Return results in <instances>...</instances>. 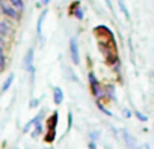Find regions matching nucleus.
<instances>
[{
  "label": "nucleus",
  "instance_id": "1",
  "mask_svg": "<svg viewBox=\"0 0 154 149\" xmlns=\"http://www.w3.org/2000/svg\"><path fill=\"white\" fill-rule=\"evenodd\" d=\"M88 80H89V88H91V92H92V95L95 97V100H97V101L103 100V98H104V88L100 85V82L97 80L95 74H94L92 71L88 74Z\"/></svg>",
  "mask_w": 154,
  "mask_h": 149
},
{
  "label": "nucleus",
  "instance_id": "2",
  "mask_svg": "<svg viewBox=\"0 0 154 149\" xmlns=\"http://www.w3.org/2000/svg\"><path fill=\"white\" fill-rule=\"evenodd\" d=\"M0 11H2V15H5L8 18H12L17 21L21 18V14L9 3V0H0Z\"/></svg>",
  "mask_w": 154,
  "mask_h": 149
},
{
  "label": "nucleus",
  "instance_id": "3",
  "mask_svg": "<svg viewBox=\"0 0 154 149\" xmlns=\"http://www.w3.org/2000/svg\"><path fill=\"white\" fill-rule=\"evenodd\" d=\"M23 68L30 72V82H33V76H35V68H33V48H29L27 53L24 54V57H23Z\"/></svg>",
  "mask_w": 154,
  "mask_h": 149
},
{
  "label": "nucleus",
  "instance_id": "4",
  "mask_svg": "<svg viewBox=\"0 0 154 149\" xmlns=\"http://www.w3.org/2000/svg\"><path fill=\"white\" fill-rule=\"evenodd\" d=\"M69 56L72 60V65H80V54H79V44L77 39L72 36L69 38Z\"/></svg>",
  "mask_w": 154,
  "mask_h": 149
},
{
  "label": "nucleus",
  "instance_id": "5",
  "mask_svg": "<svg viewBox=\"0 0 154 149\" xmlns=\"http://www.w3.org/2000/svg\"><path fill=\"white\" fill-rule=\"evenodd\" d=\"M119 133H121V137H122V140H124V143H125V146H127L128 149H140L139 145H137V142H136V139H134L127 130L122 128Z\"/></svg>",
  "mask_w": 154,
  "mask_h": 149
},
{
  "label": "nucleus",
  "instance_id": "6",
  "mask_svg": "<svg viewBox=\"0 0 154 149\" xmlns=\"http://www.w3.org/2000/svg\"><path fill=\"white\" fill-rule=\"evenodd\" d=\"M69 14H71L72 17H75L77 20H83V18H85V11L82 9L80 2H74V3L69 6Z\"/></svg>",
  "mask_w": 154,
  "mask_h": 149
},
{
  "label": "nucleus",
  "instance_id": "7",
  "mask_svg": "<svg viewBox=\"0 0 154 149\" xmlns=\"http://www.w3.org/2000/svg\"><path fill=\"white\" fill-rule=\"evenodd\" d=\"M57 119H59L57 112H53L51 116H48V119H47V130H56L57 128Z\"/></svg>",
  "mask_w": 154,
  "mask_h": 149
},
{
  "label": "nucleus",
  "instance_id": "8",
  "mask_svg": "<svg viewBox=\"0 0 154 149\" xmlns=\"http://www.w3.org/2000/svg\"><path fill=\"white\" fill-rule=\"evenodd\" d=\"M45 15H47V9H44V11L39 14L38 21H36V33H38V36H39V38L42 36V21H44Z\"/></svg>",
  "mask_w": 154,
  "mask_h": 149
},
{
  "label": "nucleus",
  "instance_id": "9",
  "mask_svg": "<svg viewBox=\"0 0 154 149\" xmlns=\"http://www.w3.org/2000/svg\"><path fill=\"white\" fill-rule=\"evenodd\" d=\"M104 97H106V98H109L110 101H116L115 86H112V85H107V86H104Z\"/></svg>",
  "mask_w": 154,
  "mask_h": 149
},
{
  "label": "nucleus",
  "instance_id": "10",
  "mask_svg": "<svg viewBox=\"0 0 154 149\" xmlns=\"http://www.w3.org/2000/svg\"><path fill=\"white\" fill-rule=\"evenodd\" d=\"M53 101L57 106L62 104V101H63V92H62L60 88H53Z\"/></svg>",
  "mask_w": 154,
  "mask_h": 149
},
{
  "label": "nucleus",
  "instance_id": "11",
  "mask_svg": "<svg viewBox=\"0 0 154 149\" xmlns=\"http://www.w3.org/2000/svg\"><path fill=\"white\" fill-rule=\"evenodd\" d=\"M11 32H12V29H11V24L9 23L0 21V35H2L3 38H6V36L11 35Z\"/></svg>",
  "mask_w": 154,
  "mask_h": 149
},
{
  "label": "nucleus",
  "instance_id": "12",
  "mask_svg": "<svg viewBox=\"0 0 154 149\" xmlns=\"http://www.w3.org/2000/svg\"><path fill=\"white\" fill-rule=\"evenodd\" d=\"M14 80H15V76H14V74H11V76H8V79H6V80L3 82V86H2V91H0V92H2V94H5L6 91H9V88L12 86Z\"/></svg>",
  "mask_w": 154,
  "mask_h": 149
},
{
  "label": "nucleus",
  "instance_id": "13",
  "mask_svg": "<svg viewBox=\"0 0 154 149\" xmlns=\"http://www.w3.org/2000/svg\"><path fill=\"white\" fill-rule=\"evenodd\" d=\"M9 3H11L20 14L24 11V2H23V0H9Z\"/></svg>",
  "mask_w": 154,
  "mask_h": 149
},
{
  "label": "nucleus",
  "instance_id": "14",
  "mask_svg": "<svg viewBox=\"0 0 154 149\" xmlns=\"http://www.w3.org/2000/svg\"><path fill=\"white\" fill-rule=\"evenodd\" d=\"M118 8H119V11L124 14V17L128 20V18H130V12H128V9H127V6H125L124 0H118Z\"/></svg>",
  "mask_w": 154,
  "mask_h": 149
},
{
  "label": "nucleus",
  "instance_id": "15",
  "mask_svg": "<svg viewBox=\"0 0 154 149\" xmlns=\"http://www.w3.org/2000/svg\"><path fill=\"white\" fill-rule=\"evenodd\" d=\"M54 139H56V130H47V134H45V142L47 143H51V142H54Z\"/></svg>",
  "mask_w": 154,
  "mask_h": 149
},
{
  "label": "nucleus",
  "instance_id": "16",
  "mask_svg": "<svg viewBox=\"0 0 154 149\" xmlns=\"http://www.w3.org/2000/svg\"><path fill=\"white\" fill-rule=\"evenodd\" d=\"M33 127H35V130L32 131V137L41 136V134H42V130H44V128H42V124H41V122H38V124H35Z\"/></svg>",
  "mask_w": 154,
  "mask_h": 149
},
{
  "label": "nucleus",
  "instance_id": "17",
  "mask_svg": "<svg viewBox=\"0 0 154 149\" xmlns=\"http://www.w3.org/2000/svg\"><path fill=\"white\" fill-rule=\"evenodd\" d=\"M133 115H134V116H136L140 122H146V121H148V118H146L145 115H142L140 112H137V110H134V112H133Z\"/></svg>",
  "mask_w": 154,
  "mask_h": 149
},
{
  "label": "nucleus",
  "instance_id": "18",
  "mask_svg": "<svg viewBox=\"0 0 154 149\" xmlns=\"http://www.w3.org/2000/svg\"><path fill=\"white\" fill-rule=\"evenodd\" d=\"M97 107H98V109H100V110H101V112L106 115V116H112V113H110V112H109V110H107V109H106V107H104V106L100 103V101H97Z\"/></svg>",
  "mask_w": 154,
  "mask_h": 149
},
{
  "label": "nucleus",
  "instance_id": "19",
  "mask_svg": "<svg viewBox=\"0 0 154 149\" xmlns=\"http://www.w3.org/2000/svg\"><path fill=\"white\" fill-rule=\"evenodd\" d=\"M6 66V57H5V53H0V71L5 69Z\"/></svg>",
  "mask_w": 154,
  "mask_h": 149
},
{
  "label": "nucleus",
  "instance_id": "20",
  "mask_svg": "<svg viewBox=\"0 0 154 149\" xmlns=\"http://www.w3.org/2000/svg\"><path fill=\"white\" fill-rule=\"evenodd\" d=\"M89 137H91V140H92V142H97V140L100 139L98 133H95V131H91V133H89Z\"/></svg>",
  "mask_w": 154,
  "mask_h": 149
},
{
  "label": "nucleus",
  "instance_id": "21",
  "mask_svg": "<svg viewBox=\"0 0 154 149\" xmlns=\"http://www.w3.org/2000/svg\"><path fill=\"white\" fill-rule=\"evenodd\" d=\"M0 47H3V48L6 47V39H5L2 35H0Z\"/></svg>",
  "mask_w": 154,
  "mask_h": 149
},
{
  "label": "nucleus",
  "instance_id": "22",
  "mask_svg": "<svg viewBox=\"0 0 154 149\" xmlns=\"http://www.w3.org/2000/svg\"><path fill=\"white\" fill-rule=\"evenodd\" d=\"M122 115H124L125 118H130V116H131V112H130L128 109H124V110H122Z\"/></svg>",
  "mask_w": 154,
  "mask_h": 149
},
{
  "label": "nucleus",
  "instance_id": "23",
  "mask_svg": "<svg viewBox=\"0 0 154 149\" xmlns=\"http://www.w3.org/2000/svg\"><path fill=\"white\" fill-rule=\"evenodd\" d=\"M38 104H39V100H32L30 101V107H36Z\"/></svg>",
  "mask_w": 154,
  "mask_h": 149
},
{
  "label": "nucleus",
  "instance_id": "24",
  "mask_svg": "<svg viewBox=\"0 0 154 149\" xmlns=\"http://www.w3.org/2000/svg\"><path fill=\"white\" fill-rule=\"evenodd\" d=\"M39 2H41V3L44 5V6H47V5H48V3L51 2V0H39Z\"/></svg>",
  "mask_w": 154,
  "mask_h": 149
},
{
  "label": "nucleus",
  "instance_id": "25",
  "mask_svg": "<svg viewBox=\"0 0 154 149\" xmlns=\"http://www.w3.org/2000/svg\"><path fill=\"white\" fill-rule=\"evenodd\" d=\"M89 149H97L95 148V142H89Z\"/></svg>",
  "mask_w": 154,
  "mask_h": 149
},
{
  "label": "nucleus",
  "instance_id": "26",
  "mask_svg": "<svg viewBox=\"0 0 154 149\" xmlns=\"http://www.w3.org/2000/svg\"><path fill=\"white\" fill-rule=\"evenodd\" d=\"M104 2H106V5L109 6V9H112V2H110V0H104Z\"/></svg>",
  "mask_w": 154,
  "mask_h": 149
},
{
  "label": "nucleus",
  "instance_id": "27",
  "mask_svg": "<svg viewBox=\"0 0 154 149\" xmlns=\"http://www.w3.org/2000/svg\"><path fill=\"white\" fill-rule=\"evenodd\" d=\"M0 15H2V11H0Z\"/></svg>",
  "mask_w": 154,
  "mask_h": 149
}]
</instances>
